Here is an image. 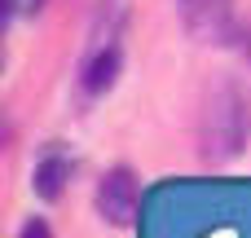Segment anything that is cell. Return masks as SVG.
Returning a JSON list of instances; mask_svg holds the SVG:
<instances>
[{
	"label": "cell",
	"instance_id": "cell-2",
	"mask_svg": "<svg viewBox=\"0 0 251 238\" xmlns=\"http://www.w3.org/2000/svg\"><path fill=\"white\" fill-rule=\"evenodd\" d=\"M137 203H141V190H137V177L128 168H110L97 181V212H101L106 225L128 230L137 221Z\"/></svg>",
	"mask_w": 251,
	"mask_h": 238
},
{
	"label": "cell",
	"instance_id": "cell-3",
	"mask_svg": "<svg viewBox=\"0 0 251 238\" xmlns=\"http://www.w3.org/2000/svg\"><path fill=\"white\" fill-rule=\"evenodd\" d=\"M71 172H75V159L53 141V146H44L40 150V159H35V168H31V190H35V199H44V203H57L62 199V190H66V181H71Z\"/></svg>",
	"mask_w": 251,
	"mask_h": 238
},
{
	"label": "cell",
	"instance_id": "cell-4",
	"mask_svg": "<svg viewBox=\"0 0 251 238\" xmlns=\"http://www.w3.org/2000/svg\"><path fill=\"white\" fill-rule=\"evenodd\" d=\"M181 18L199 40H225L234 22V0H181Z\"/></svg>",
	"mask_w": 251,
	"mask_h": 238
},
{
	"label": "cell",
	"instance_id": "cell-5",
	"mask_svg": "<svg viewBox=\"0 0 251 238\" xmlns=\"http://www.w3.org/2000/svg\"><path fill=\"white\" fill-rule=\"evenodd\" d=\"M119 66H124V49H119V40H101V44H93L88 57H84V66H79V84H84V93H88V97L106 93V88L119 79Z\"/></svg>",
	"mask_w": 251,
	"mask_h": 238
},
{
	"label": "cell",
	"instance_id": "cell-6",
	"mask_svg": "<svg viewBox=\"0 0 251 238\" xmlns=\"http://www.w3.org/2000/svg\"><path fill=\"white\" fill-rule=\"evenodd\" d=\"M18 238H53V234H49V225H44L40 216H31V221L22 225V234H18Z\"/></svg>",
	"mask_w": 251,
	"mask_h": 238
},
{
	"label": "cell",
	"instance_id": "cell-1",
	"mask_svg": "<svg viewBox=\"0 0 251 238\" xmlns=\"http://www.w3.org/2000/svg\"><path fill=\"white\" fill-rule=\"evenodd\" d=\"M247 137H251V102L234 84H221L203 110V159L225 163L247 146Z\"/></svg>",
	"mask_w": 251,
	"mask_h": 238
}]
</instances>
